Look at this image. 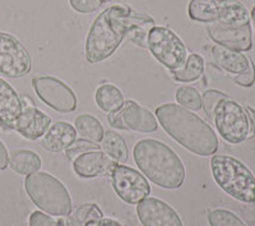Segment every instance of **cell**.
<instances>
[{"label":"cell","instance_id":"3","mask_svg":"<svg viewBox=\"0 0 255 226\" xmlns=\"http://www.w3.org/2000/svg\"><path fill=\"white\" fill-rule=\"evenodd\" d=\"M133 157L143 174L163 189H177L185 180L183 161L171 147L157 139H140L133 148Z\"/></svg>","mask_w":255,"mask_h":226},{"label":"cell","instance_id":"33","mask_svg":"<svg viewBox=\"0 0 255 226\" xmlns=\"http://www.w3.org/2000/svg\"><path fill=\"white\" fill-rule=\"evenodd\" d=\"M9 165V154L4 143L0 141V170H5Z\"/></svg>","mask_w":255,"mask_h":226},{"label":"cell","instance_id":"6","mask_svg":"<svg viewBox=\"0 0 255 226\" xmlns=\"http://www.w3.org/2000/svg\"><path fill=\"white\" fill-rule=\"evenodd\" d=\"M190 19L202 23H250L247 6L239 0H190L188 5Z\"/></svg>","mask_w":255,"mask_h":226},{"label":"cell","instance_id":"25","mask_svg":"<svg viewBox=\"0 0 255 226\" xmlns=\"http://www.w3.org/2000/svg\"><path fill=\"white\" fill-rule=\"evenodd\" d=\"M204 73V60L198 54H191L188 56L185 64L180 69L172 72L174 78L179 82L189 83L194 82L203 75Z\"/></svg>","mask_w":255,"mask_h":226},{"label":"cell","instance_id":"27","mask_svg":"<svg viewBox=\"0 0 255 226\" xmlns=\"http://www.w3.org/2000/svg\"><path fill=\"white\" fill-rule=\"evenodd\" d=\"M209 226H247L239 216L229 210L216 209L208 215Z\"/></svg>","mask_w":255,"mask_h":226},{"label":"cell","instance_id":"18","mask_svg":"<svg viewBox=\"0 0 255 226\" xmlns=\"http://www.w3.org/2000/svg\"><path fill=\"white\" fill-rule=\"evenodd\" d=\"M23 102L14 88L0 78V123L8 128L14 127V123L22 113Z\"/></svg>","mask_w":255,"mask_h":226},{"label":"cell","instance_id":"23","mask_svg":"<svg viewBox=\"0 0 255 226\" xmlns=\"http://www.w3.org/2000/svg\"><path fill=\"white\" fill-rule=\"evenodd\" d=\"M104 219L101 210L93 203H84L76 210L73 215L59 219L60 226H86L91 221H101Z\"/></svg>","mask_w":255,"mask_h":226},{"label":"cell","instance_id":"17","mask_svg":"<svg viewBox=\"0 0 255 226\" xmlns=\"http://www.w3.org/2000/svg\"><path fill=\"white\" fill-rule=\"evenodd\" d=\"M76 139V128L67 122H56L44 134L41 146L49 152H60L67 150Z\"/></svg>","mask_w":255,"mask_h":226},{"label":"cell","instance_id":"22","mask_svg":"<svg viewBox=\"0 0 255 226\" xmlns=\"http://www.w3.org/2000/svg\"><path fill=\"white\" fill-rule=\"evenodd\" d=\"M100 147H101L102 152L108 155L116 164L127 163L129 152H128L127 143L120 134L111 131L104 133Z\"/></svg>","mask_w":255,"mask_h":226},{"label":"cell","instance_id":"5","mask_svg":"<svg viewBox=\"0 0 255 226\" xmlns=\"http://www.w3.org/2000/svg\"><path fill=\"white\" fill-rule=\"evenodd\" d=\"M24 189L38 209L52 216H67L72 212V198L63 183L49 173L36 171L27 175Z\"/></svg>","mask_w":255,"mask_h":226},{"label":"cell","instance_id":"12","mask_svg":"<svg viewBox=\"0 0 255 226\" xmlns=\"http://www.w3.org/2000/svg\"><path fill=\"white\" fill-rule=\"evenodd\" d=\"M31 70V56L26 47L10 35L0 32V74L19 78Z\"/></svg>","mask_w":255,"mask_h":226},{"label":"cell","instance_id":"13","mask_svg":"<svg viewBox=\"0 0 255 226\" xmlns=\"http://www.w3.org/2000/svg\"><path fill=\"white\" fill-rule=\"evenodd\" d=\"M206 28L209 37L218 46L240 52L249 51L253 47V33L250 23H209L207 24Z\"/></svg>","mask_w":255,"mask_h":226},{"label":"cell","instance_id":"29","mask_svg":"<svg viewBox=\"0 0 255 226\" xmlns=\"http://www.w3.org/2000/svg\"><path fill=\"white\" fill-rule=\"evenodd\" d=\"M95 150H99V145L90 142V141H86V139H81V141H74V142L65 150V154H67L68 159L74 160L76 157H78L79 155L84 154V152Z\"/></svg>","mask_w":255,"mask_h":226},{"label":"cell","instance_id":"15","mask_svg":"<svg viewBox=\"0 0 255 226\" xmlns=\"http://www.w3.org/2000/svg\"><path fill=\"white\" fill-rule=\"evenodd\" d=\"M50 125L51 119L44 111L38 110L35 106H24L15 120L13 129L24 138L35 141L40 137H44Z\"/></svg>","mask_w":255,"mask_h":226},{"label":"cell","instance_id":"9","mask_svg":"<svg viewBox=\"0 0 255 226\" xmlns=\"http://www.w3.org/2000/svg\"><path fill=\"white\" fill-rule=\"evenodd\" d=\"M33 90L47 106L59 113H72L77 109V97L72 88L60 79L50 75L32 79Z\"/></svg>","mask_w":255,"mask_h":226},{"label":"cell","instance_id":"10","mask_svg":"<svg viewBox=\"0 0 255 226\" xmlns=\"http://www.w3.org/2000/svg\"><path fill=\"white\" fill-rule=\"evenodd\" d=\"M111 182L116 195L129 205H138L151 193L144 175L129 166L116 165L111 171Z\"/></svg>","mask_w":255,"mask_h":226},{"label":"cell","instance_id":"36","mask_svg":"<svg viewBox=\"0 0 255 226\" xmlns=\"http://www.w3.org/2000/svg\"><path fill=\"white\" fill-rule=\"evenodd\" d=\"M86 226H101V225H100V221H91V223L86 224Z\"/></svg>","mask_w":255,"mask_h":226},{"label":"cell","instance_id":"26","mask_svg":"<svg viewBox=\"0 0 255 226\" xmlns=\"http://www.w3.org/2000/svg\"><path fill=\"white\" fill-rule=\"evenodd\" d=\"M176 101L188 110L198 111L202 109V97L197 88L191 86H183L176 91Z\"/></svg>","mask_w":255,"mask_h":226},{"label":"cell","instance_id":"11","mask_svg":"<svg viewBox=\"0 0 255 226\" xmlns=\"http://www.w3.org/2000/svg\"><path fill=\"white\" fill-rule=\"evenodd\" d=\"M109 124L118 129L135 131L142 133H152L158 129V122L156 116L140 106L136 102L128 100L119 110L110 113L108 116Z\"/></svg>","mask_w":255,"mask_h":226},{"label":"cell","instance_id":"2","mask_svg":"<svg viewBox=\"0 0 255 226\" xmlns=\"http://www.w3.org/2000/svg\"><path fill=\"white\" fill-rule=\"evenodd\" d=\"M161 127L177 143L199 156H211L218 150V138L208 123L177 104H163L156 109Z\"/></svg>","mask_w":255,"mask_h":226},{"label":"cell","instance_id":"32","mask_svg":"<svg viewBox=\"0 0 255 226\" xmlns=\"http://www.w3.org/2000/svg\"><path fill=\"white\" fill-rule=\"evenodd\" d=\"M255 82V65L253 61H250L249 69L245 73L240 75H236L235 77V83H238L239 86H243V87H252Z\"/></svg>","mask_w":255,"mask_h":226},{"label":"cell","instance_id":"31","mask_svg":"<svg viewBox=\"0 0 255 226\" xmlns=\"http://www.w3.org/2000/svg\"><path fill=\"white\" fill-rule=\"evenodd\" d=\"M29 226H60V224L44 212L35 211L29 216Z\"/></svg>","mask_w":255,"mask_h":226},{"label":"cell","instance_id":"14","mask_svg":"<svg viewBox=\"0 0 255 226\" xmlns=\"http://www.w3.org/2000/svg\"><path fill=\"white\" fill-rule=\"evenodd\" d=\"M136 214L143 226H184L172 207L157 198H144L136 206Z\"/></svg>","mask_w":255,"mask_h":226},{"label":"cell","instance_id":"4","mask_svg":"<svg viewBox=\"0 0 255 226\" xmlns=\"http://www.w3.org/2000/svg\"><path fill=\"white\" fill-rule=\"evenodd\" d=\"M213 179L225 193L244 203H255V177L240 160L215 155L211 160Z\"/></svg>","mask_w":255,"mask_h":226},{"label":"cell","instance_id":"35","mask_svg":"<svg viewBox=\"0 0 255 226\" xmlns=\"http://www.w3.org/2000/svg\"><path fill=\"white\" fill-rule=\"evenodd\" d=\"M100 225L101 226H123L122 224H119L118 221L109 220V219H102V220L100 221Z\"/></svg>","mask_w":255,"mask_h":226},{"label":"cell","instance_id":"28","mask_svg":"<svg viewBox=\"0 0 255 226\" xmlns=\"http://www.w3.org/2000/svg\"><path fill=\"white\" fill-rule=\"evenodd\" d=\"M226 97H229V96L216 90H208L203 93V97H202V107L204 109L208 118L213 119V113H215L216 106H217L221 100L226 99Z\"/></svg>","mask_w":255,"mask_h":226},{"label":"cell","instance_id":"19","mask_svg":"<svg viewBox=\"0 0 255 226\" xmlns=\"http://www.w3.org/2000/svg\"><path fill=\"white\" fill-rule=\"evenodd\" d=\"M211 55L216 65L235 75H240L247 72L250 67V61H252L243 52L234 51V50L218 46V45L212 47Z\"/></svg>","mask_w":255,"mask_h":226},{"label":"cell","instance_id":"37","mask_svg":"<svg viewBox=\"0 0 255 226\" xmlns=\"http://www.w3.org/2000/svg\"><path fill=\"white\" fill-rule=\"evenodd\" d=\"M252 19H253V22H254V24H255V6L253 8V10H252Z\"/></svg>","mask_w":255,"mask_h":226},{"label":"cell","instance_id":"21","mask_svg":"<svg viewBox=\"0 0 255 226\" xmlns=\"http://www.w3.org/2000/svg\"><path fill=\"white\" fill-rule=\"evenodd\" d=\"M95 99L97 106L104 110L105 113H114L119 110L120 107L124 105V95L119 87H116L114 84L105 83L100 86L95 93Z\"/></svg>","mask_w":255,"mask_h":226},{"label":"cell","instance_id":"8","mask_svg":"<svg viewBox=\"0 0 255 226\" xmlns=\"http://www.w3.org/2000/svg\"><path fill=\"white\" fill-rule=\"evenodd\" d=\"M213 120L221 137L231 145H239L249 137L250 124L247 111L230 97L218 102Z\"/></svg>","mask_w":255,"mask_h":226},{"label":"cell","instance_id":"38","mask_svg":"<svg viewBox=\"0 0 255 226\" xmlns=\"http://www.w3.org/2000/svg\"><path fill=\"white\" fill-rule=\"evenodd\" d=\"M102 3H108V1H111V0H101Z\"/></svg>","mask_w":255,"mask_h":226},{"label":"cell","instance_id":"20","mask_svg":"<svg viewBox=\"0 0 255 226\" xmlns=\"http://www.w3.org/2000/svg\"><path fill=\"white\" fill-rule=\"evenodd\" d=\"M9 166L18 174L29 175L40 170L41 159L33 151L17 150L9 156Z\"/></svg>","mask_w":255,"mask_h":226},{"label":"cell","instance_id":"7","mask_svg":"<svg viewBox=\"0 0 255 226\" xmlns=\"http://www.w3.org/2000/svg\"><path fill=\"white\" fill-rule=\"evenodd\" d=\"M147 47L152 55L171 72L180 69L188 59L183 40L166 27L153 26L148 31Z\"/></svg>","mask_w":255,"mask_h":226},{"label":"cell","instance_id":"34","mask_svg":"<svg viewBox=\"0 0 255 226\" xmlns=\"http://www.w3.org/2000/svg\"><path fill=\"white\" fill-rule=\"evenodd\" d=\"M245 111L249 118V124H250V137H255V110L250 106H245Z\"/></svg>","mask_w":255,"mask_h":226},{"label":"cell","instance_id":"1","mask_svg":"<svg viewBox=\"0 0 255 226\" xmlns=\"http://www.w3.org/2000/svg\"><path fill=\"white\" fill-rule=\"evenodd\" d=\"M153 27L154 20L129 6L114 5L96 18L86 40V59L97 64L108 59L120 46L134 27Z\"/></svg>","mask_w":255,"mask_h":226},{"label":"cell","instance_id":"24","mask_svg":"<svg viewBox=\"0 0 255 226\" xmlns=\"http://www.w3.org/2000/svg\"><path fill=\"white\" fill-rule=\"evenodd\" d=\"M74 124H76V131H78L82 138L93 143L101 142L105 132L101 122L97 118L90 114H82L77 116Z\"/></svg>","mask_w":255,"mask_h":226},{"label":"cell","instance_id":"16","mask_svg":"<svg viewBox=\"0 0 255 226\" xmlns=\"http://www.w3.org/2000/svg\"><path fill=\"white\" fill-rule=\"evenodd\" d=\"M116 163L102 151H88L73 160V169L81 178H96L111 174Z\"/></svg>","mask_w":255,"mask_h":226},{"label":"cell","instance_id":"30","mask_svg":"<svg viewBox=\"0 0 255 226\" xmlns=\"http://www.w3.org/2000/svg\"><path fill=\"white\" fill-rule=\"evenodd\" d=\"M70 6L79 13H93L101 6V0H69Z\"/></svg>","mask_w":255,"mask_h":226}]
</instances>
